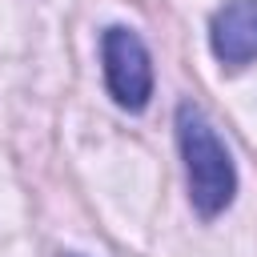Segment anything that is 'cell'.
I'll return each mask as SVG.
<instances>
[{"instance_id": "obj_3", "label": "cell", "mask_w": 257, "mask_h": 257, "mask_svg": "<svg viewBox=\"0 0 257 257\" xmlns=\"http://www.w3.org/2000/svg\"><path fill=\"white\" fill-rule=\"evenodd\" d=\"M209 44L225 68H241L257 60V0H225L213 12Z\"/></svg>"}, {"instance_id": "obj_1", "label": "cell", "mask_w": 257, "mask_h": 257, "mask_svg": "<svg viewBox=\"0 0 257 257\" xmlns=\"http://www.w3.org/2000/svg\"><path fill=\"white\" fill-rule=\"evenodd\" d=\"M177 141H181V157H185V173H189L193 209L201 217L225 213L237 193V173H233L229 149L221 145V137L213 133V124L205 120V112L197 104L177 108Z\"/></svg>"}, {"instance_id": "obj_2", "label": "cell", "mask_w": 257, "mask_h": 257, "mask_svg": "<svg viewBox=\"0 0 257 257\" xmlns=\"http://www.w3.org/2000/svg\"><path fill=\"white\" fill-rule=\"evenodd\" d=\"M100 56H104V80L112 100L128 112H141L153 96V64L141 36L128 28H108L100 40Z\"/></svg>"}]
</instances>
